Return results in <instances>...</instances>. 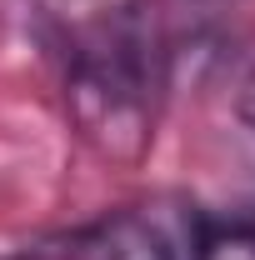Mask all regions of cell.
I'll return each instance as SVG.
<instances>
[{
  "label": "cell",
  "mask_w": 255,
  "mask_h": 260,
  "mask_svg": "<svg viewBox=\"0 0 255 260\" xmlns=\"http://www.w3.org/2000/svg\"><path fill=\"white\" fill-rule=\"evenodd\" d=\"M170 55L175 40L155 5H120L75 35L65 65V110L105 160L135 165L155 145Z\"/></svg>",
  "instance_id": "cell-1"
},
{
  "label": "cell",
  "mask_w": 255,
  "mask_h": 260,
  "mask_svg": "<svg viewBox=\"0 0 255 260\" xmlns=\"http://www.w3.org/2000/svg\"><path fill=\"white\" fill-rule=\"evenodd\" d=\"M15 260H175V250L145 215L120 210V215H105L95 225L70 230L50 245L20 250Z\"/></svg>",
  "instance_id": "cell-2"
},
{
  "label": "cell",
  "mask_w": 255,
  "mask_h": 260,
  "mask_svg": "<svg viewBox=\"0 0 255 260\" xmlns=\"http://www.w3.org/2000/svg\"><path fill=\"white\" fill-rule=\"evenodd\" d=\"M190 260H255V215H200Z\"/></svg>",
  "instance_id": "cell-3"
},
{
  "label": "cell",
  "mask_w": 255,
  "mask_h": 260,
  "mask_svg": "<svg viewBox=\"0 0 255 260\" xmlns=\"http://www.w3.org/2000/svg\"><path fill=\"white\" fill-rule=\"evenodd\" d=\"M245 115L255 120V75H250V85H245Z\"/></svg>",
  "instance_id": "cell-4"
}]
</instances>
